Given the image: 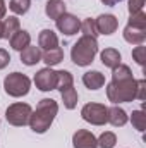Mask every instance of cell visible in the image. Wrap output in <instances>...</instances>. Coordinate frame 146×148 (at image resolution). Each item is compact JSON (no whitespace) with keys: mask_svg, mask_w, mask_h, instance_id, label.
Masks as SVG:
<instances>
[{"mask_svg":"<svg viewBox=\"0 0 146 148\" xmlns=\"http://www.w3.org/2000/svg\"><path fill=\"white\" fill-rule=\"evenodd\" d=\"M59 112V103L52 98H43L40 100L36 110L31 112V117H29V126L31 129L38 133V134H43L50 129L55 115Z\"/></svg>","mask_w":146,"mask_h":148,"instance_id":"obj_1","label":"cell"},{"mask_svg":"<svg viewBox=\"0 0 146 148\" xmlns=\"http://www.w3.org/2000/svg\"><path fill=\"white\" fill-rule=\"evenodd\" d=\"M138 95V79H112L107 84V97L112 103L132 102Z\"/></svg>","mask_w":146,"mask_h":148,"instance_id":"obj_2","label":"cell"},{"mask_svg":"<svg viewBox=\"0 0 146 148\" xmlns=\"http://www.w3.org/2000/svg\"><path fill=\"white\" fill-rule=\"evenodd\" d=\"M98 53V41L96 38L91 36H83L74 43L72 50H71V59L76 66L79 67H86L95 60V55Z\"/></svg>","mask_w":146,"mask_h":148,"instance_id":"obj_3","label":"cell"},{"mask_svg":"<svg viewBox=\"0 0 146 148\" xmlns=\"http://www.w3.org/2000/svg\"><path fill=\"white\" fill-rule=\"evenodd\" d=\"M29 88H31V79L23 73H12L3 79V90H5V93L10 95V97H14V98L28 95Z\"/></svg>","mask_w":146,"mask_h":148,"instance_id":"obj_4","label":"cell"},{"mask_svg":"<svg viewBox=\"0 0 146 148\" xmlns=\"http://www.w3.org/2000/svg\"><path fill=\"white\" fill-rule=\"evenodd\" d=\"M31 112H33L31 105H28V103H21V102H19V103H12V105L7 107L5 117H7V122H9V124L21 127V126L29 124Z\"/></svg>","mask_w":146,"mask_h":148,"instance_id":"obj_5","label":"cell"},{"mask_svg":"<svg viewBox=\"0 0 146 148\" xmlns=\"http://www.w3.org/2000/svg\"><path fill=\"white\" fill-rule=\"evenodd\" d=\"M81 115L86 122H89L93 126H103V124H107L108 107H105L103 103H86L81 110Z\"/></svg>","mask_w":146,"mask_h":148,"instance_id":"obj_6","label":"cell"},{"mask_svg":"<svg viewBox=\"0 0 146 148\" xmlns=\"http://www.w3.org/2000/svg\"><path fill=\"white\" fill-rule=\"evenodd\" d=\"M35 84L41 91H52L57 88V71L52 67H45L35 74Z\"/></svg>","mask_w":146,"mask_h":148,"instance_id":"obj_7","label":"cell"},{"mask_svg":"<svg viewBox=\"0 0 146 148\" xmlns=\"http://www.w3.org/2000/svg\"><path fill=\"white\" fill-rule=\"evenodd\" d=\"M55 24H57V29L60 31V33H64L65 36H72L76 35L77 31H79V28H81V21L72 16V14H62L57 21H55Z\"/></svg>","mask_w":146,"mask_h":148,"instance_id":"obj_8","label":"cell"},{"mask_svg":"<svg viewBox=\"0 0 146 148\" xmlns=\"http://www.w3.org/2000/svg\"><path fill=\"white\" fill-rule=\"evenodd\" d=\"M98 35H113L119 28V19L112 14H102L95 19Z\"/></svg>","mask_w":146,"mask_h":148,"instance_id":"obj_9","label":"cell"},{"mask_svg":"<svg viewBox=\"0 0 146 148\" xmlns=\"http://www.w3.org/2000/svg\"><path fill=\"white\" fill-rule=\"evenodd\" d=\"M72 145L74 148H98L95 134L91 131H88V129H79V131L74 133Z\"/></svg>","mask_w":146,"mask_h":148,"instance_id":"obj_10","label":"cell"},{"mask_svg":"<svg viewBox=\"0 0 146 148\" xmlns=\"http://www.w3.org/2000/svg\"><path fill=\"white\" fill-rule=\"evenodd\" d=\"M83 83L88 90H100L105 84V76L100 71H88L83 74Z\"/></svg>","mask_w":146,"mask_h":148,"instance_id":"obj_11","label":"cell"},{"mask_svg":"<svg viewBox=\"0 0 146 148\" xmlns=\"http://www.w3.org/2000/svg\"><path fill=\"white\" fill-rule=\"evenodd\" d=\"M124 40L131 45H143L146 40V29H139V28H132V26H126L124 28Z\"/></svg>","mask_w":146,"mask_h":148,"instance_id":"obj_12","label":"cell"},{"mask_svg":"<svg viewBox=\"0 0 146 148\" xmlns=\"http://www.w3.org/2000/svg\"><path fill=\"white\" fill-rule=\"evenodd\" d=\"M40 60H41V50H40V47L28 45L24 50H21V62L24 66H35Z\"/></svg>","mask_w":146,"mask_h":148,"instance_id":"obj_13","label":"cell"},{"mask_svg":"<svg viewBox=\"0 0 146 148\" xmlns=\"http://www.w3.org/2000/svg\"><path fill=\"white\" fill-rule=\"evenodd\" d=\"M127 121H129V117H127V114H126L124 109H120V107H117V105L108 107V117H107V122H110V124L115 126V127H122V126L127 124Z\"/></svg>","mask_w":146,"mask_h":148,"instance_id":"obj_14","label":"cell"},{"mask_svg":"<svg viewBox=\"0 0 146 148\" xmlns=\"http://www.w3.org/2000/svg\"><path fill=\"white\" fill-rule=\"evenodd\" d=\"M41 60L52 67V66H57L64 60V50L60 47H55V48H50V50H43L41 52Z\"/></svg>","mask_w":146,"mask_h":148,"instance_id":"obj_15","label":"cell"},{"mask_svg":"<svg viewBox=\"0 0 146 148\" xmlns=\"http://www.w3.org/2000/svg\"><path fill=\"white\" fill-rule=\"evenodd\" d=\"M100 59H102L103 66H105V67H110V69H113V67H117L119 64H122V62H120L122 57H120V52H119L117 48H105V50L100 53Z\"/></svg>","mask_w":146,"mask_h":148,"instance_id":"obj_16","label":"cell"},{"mask_svg":"<svg viewBox=\"0 0 146 148\" xmlns=\"http://www.w3.org/2000/svg\"><path fill=\"white\" fill-rule=\"evenodd\" d=\"M45 14L50 19L57 21L62 14H65V3H64V0H48L46 5H45Z\"/></svg>","mask_w":146,"mask_h":148,"instance_id":"obj_17","label":"cell"},{"mask_svg":"<svg viewBox=\"0 0 146 148\" xmlns=\"http://www.w3.org/2000/svg\"><path fill=\"white\" fill-rule=\"evenodd\" d=\"M38 45L43 50H50V48L59 47V38L52 29H43L40 33V36H38Z\"/></svg>","mask_w":146,"mask_h":148,"instance_id":"obj_18","label":"cell"},{"mask_svg":"<svg viewBox=\"0 0 146 148\" xmlns=\"http://www.w3.org/2000/svg\"><path fill=\"white\" fill-rule=\"evenodd\" d=\"M29 41H31L29 33H28V31H24V29H19L14 36L10 38V47H12L14 50L21 52V50H24V48L29 45Z\"/></svg>","mask_w":146,"mask_h":148,"instance_id":"obj_19","label":"cell"},{"mask_svg":"<svg viewBox=\"0 0 146 148\" xmlns=\"http://www.w3.org/2000/svg\"><path fill=\"white\" fill-rule=\"evenodd\" d=\"M19 26H21V24H19V19H17L16 16L5 17V19H3V38L10 40V38L19 31Z\"/></svg>","mask_w":146,"mask_h":148,"instance_id":"obj_20","label":"cell"},{"mask_svg":"<svg viewBox=\"0 0 146 148\" xmlns=\"http://www.w3.org/2000/svg\"><path fill=\"white\" fill-rule=\"evenodd\" d=\"M60 95H62V100H64V107L65 109H69V110L76 109V105H77V91L74 90V86H69V88L62 90Z\"/></svg>","mask_w":146,"mask_h":148,"instance_id":"obj_21","label":"cell"},{"mask_svg":"<svg viewBox=\"0 0 146 148\" xmlns=\"http://www.w3.org/2000/svg\"><path fill=\"white\" fill-rule=\"evenodd\" d=\"M69 86H74V79H72V74L69 71H57V88L59 91L69 88Z\"/></svg>","mask_w":146,"mask_h":148,"instance_id":"obj_22","label":"cell"},{"mask_svg":"<svg viewBox=\"0 0 146 148\" xmlns=\"http://www.w3.org/2000/svg\"><path fill=\"white\" fill-rule=\"evenodd\" d=\"M29 7H31V0H10L9 2V9L17 16L26 14L29 10Z\"/></svg>","mask_w":146,"mask_h":148,"instance_id":"obj_23","label":"cell"},{"mask_svg":"<svg viewBox=\"0 0 146 148\" xmlns=\"http://www.w3.org/2000/svg\"><path fill=\"white\" fill-rule=\"evenodd\" d=\"M79 31H81L84 36H91V38H96V36H98L96 23H95V19H91V17H88V19H84V21L81 23Z\"/></svg>","mask_w":146,"mask_h":148,"instance_id":"obj_24","label":"cell"},{"mask_svg":"<svg viewBox=\"0 0 146 148\" xmlns=\"http://www.w3.org/2000/svg\"><path fill=\"white\" fill-rule=\"evenodd\" d=\"M96 143H98V148H113L115 143H117V136L112 131H105V133L100 134V138L96 140Z\"/></svg>","mask_w":146,"mask_h":148,"instance_id":"obj_25","label":"cell"},{"mask_svg":"<svg viewBox=\"0 0 146 148\" xmlns=\"http://www.w3.org/2000/svg\"><path fill=\"white\" fill-rule=\"evenodd\" d=\"M131 122L134 126V129H138L139 133H143L146 129V115L143 110H134L131 115Z\"/></svg>","mask_w":146,"mask_h":148,"instance_id":"obj_26","label":"cell"},{"mask_svg":"<svg viewBox=\"0 0 146 148\" xmlns=\"http://www.w3.org/2000/svg\"><path fill=\"white\" fill-rule=\"evenodd\" d=\"M129 26H132V28H139V29H146V16L143 10H139V12H134V14H131V17H129V23H127Z\"/></svg>","mask_w":146,"mask_h":148,"instance_id":"obj_27","label":"cell"},{"mask_svg":"<svg viewBox=\"0 0 146 148\" xmlns=\"http://www.w3.org/2000/svg\"><path fill=\"white\" fill-rule=\"evenodd\" d=\"M132 57H134V60H136L139 66H145V62H146V47L138 45V47L132 50Z\"/></svg>","mask_w":146,"mask_h":148,"instance_id":"obj_28","label":"cell"},{"mask_svg":"<svg viewBox=\"0 0 146 148\" xmlns=\"http://www.w3.org/2000/svg\"><path fill=\"white\" fill-rule=\"evenodd\" d=\"M138 100L145 102L146 100V81L145 79H138V95H136Z\"/></svg>","mask_w":146,"mask_h":148,"instance_id":"obj_29","label":"cell"},{"mask_svg":"<svg viewBox=\"0 0 146 148\" xmlns=\"http://www.w3.org/2000/svg\"><path fill=\"white\" fill-rule=\"evenodd\" d=\"M143 5H145V0H129V14L143 10Z\"/></svg>","mask_w":146,"mask_h":148,"instance_id":"obj_30","label":"cell"},{"mask_svg":"<svg viewBox=\"0 0 146 148\" xmlns=\"http://www.w3.org/2000/svg\"><path fill=\"white\" fill-rule=\"evenodd\" d=\"M9 62H10V55H9V52L3 50V48H0V69L7 67Z\"/></svg>","mask_w":146,"mask_h":148,"instance_id":"obj_31","label":"cell"},{"mask_svg":"<svg viewBox=\"0 0 146 148\" xmlns=\"http://www.w3.org/2000/svg\"><path fill=\"white\" fill-rule=\"evenodd\" d=\"M5 12H7V5H5V0H0V23L5 19Z\"/></svg>","mask_w":146,"mask_h":148,"instance_id":"obj_32","label":"cell"},{"mask_svg":"<svg viewBox=\"0 0 146 148\" xmlns=\"http://www.w3.org/2000/svg\"><path fill=\"white\" fill-rule=\"evenodd\" d=\"M119 2H122V0H102V3H105V5H110V7L117 5Z\"/></svg>","mask_w":146,"mask_h":148,"instance_id":"obj_33","label":"cell"}]
</instances>
